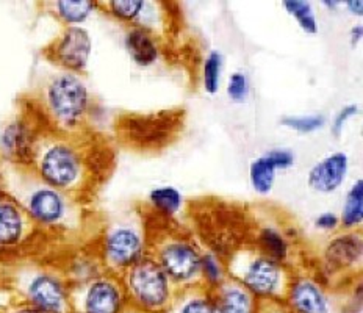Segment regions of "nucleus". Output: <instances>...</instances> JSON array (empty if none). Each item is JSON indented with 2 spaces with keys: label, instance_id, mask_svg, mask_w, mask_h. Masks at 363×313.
<instances>
[{
  "label": "nucleus",
  "instance_id": "4468645a",
  "mask_svg": "<svg viewBox=\"0 0 363 313\" xmlns=\"http://www.w3.org/2000/svg\"><path fill=\"white\" fill-rule=\"evenodd\" d=\"M294 155L286 149H272L267 154L255 158L251 165V183L257 193L268 194L276 180L277 170H286L293 166Z\"/></svg>",
  "mask_w": 363,
  "mask_h": 313
},
{
  "label": "nucleus",
  "instance_id": "b1692460",
  "mask_svg": "<svg viewBox=\"0 0 363 313\" xmlns=\"http://www.w3.org/2000/svg\"><path fill=\"white\" fill-rule=\"evenodd\" d=\"M169 313H218L215 300L207 295H191L180 300Z\"/></svg>",
  "mask_w": 363,
  "mask_h": 313
},
{
  "label": "nucleus",
  "instance_id": "0eeeda50",
  "mask_svg": "<svg viewBox=\"0 0 363 313\" xmlns=\"http://www.w3.org/2000/svg\"><path fill=\"white\" fill-rule=\"evenodd\" d=\"M124 305V288L108 276H97L72 290V310L80 313H123Z\"/></svg>",
  "mask_w": 363,
  "mask_h": 313
},
{
  "label": "nucleus",
  "instance_id": "f03ea898",
  "mask_svg": "<svg viewBox=\"0 0 363 313\" xmlns=\"http://www.w3.org/2000/svg\"><path fill=\"white\" fill-rule=\"evenodd\" d=\"M30 171L44 183L67 194L82 192L91 172L88 155L77 143L50 133L40 136Z\"/></svg>",
  "mask_w": 363,
  "mask_h": 313
},
{
  "label": "nucleus",
  "instance_id": "f257e3e1",
  "mask_svg": "<svg viewBox=\"0 0 363 313\" xmlns=\"http://www.w3.org/2000/svg\"><path fill=\"white\" fill-rule=\"evenodd\" d=\"M0 185L19 202L36 227L66 231L77 223L79 213L71 196L38 179L30 168L2 163Z\"/></svg>",
  "mask_w": 363,
  "mask_h": 313
},
{
  "label": "nucleus",
  "instance_id": "c756f323",
  "mask_svg": "<svg viewBox=\"0 0 363 313\" xmlns=\"http://www.w3.org/2000/svg\"><path fill=\"white\" fill-rule=\"evenodd\" d=\"M201 270L206 274V278L211 284H219L223 278V271H221V265L216 260L213 256H206L202 257L201 262Z\"/></svg>",
  "mask_w": 363,
  "mask_h": 313
},
{
  "label": "nucleus",
  "instance_id": "f704fd0d",
  "mask_svg": "<svg viewBox=\"0 0 363 313\" xmlns=\"http://www.w3.org/2000/svg\"><path fill=\"white\" fill-rule=\"evenodd\" d=\"M347 9H350V11L352 14H359V16H362L363 13V2L362 0H350V2L345 4Z\"/></svg>",
  "mask_w": 363,
  "mask_h": 313
},
{
  "label": "nucleus",
  "instance_id": "393cba45",
  "mask_svg": "<svg viewBox=\"0 0 363 313\" xmlns=\"http://www.w3.org/2000/svg\"><path fill=\"white\" fill-rule=\"evenodd\" d=\"M145 5L146 2H141V0H113V2H107L104 6L116 19L136 21L140 19Z\"/></svg>",
  "mask_w": 363,
  "mask_h": 313
},
{
  "label": "nucleus",
  "instance_id": "2eb2a0df",
  "mask_svg": "<svg viewBox=\"0 0 363 313\" xmlns=\"http://www.w3.org/2000/svg\"><path fill=\"white\" fill-rule=\"evenodd\" d=\"M289 307L293 313H330L329 301L313 280H296L289 290Z\"/></svg>",
  "mask_w": 363,
  "mask_h": 313
},
{
  "label": "nucleus",
  "instance_id": "e433bc0d",
  "mask_svg": "<svg viewBox=\"0 0 363 313\" xmlns=\"http://www.w3.org/2000/svg\"><path fill=\"white\" fill-rule=\"evenodd\" d=\"M69 313H80V312H77V310H71Z\"/></svg>",
  "mask_w": 363,
  "mask_h": 313
},
{
  "label": "nucleus",
  "instance_id": "ddd939ff",
  "mask_svg": "<svg viewBox=\"0 0 363 313\" xmlns=\"http://www.w3.org/2000/svg\"><path fill=\"white\" fill-rule=\"evenodd\" d=\"M347 168H350V160L343 152H335V154L328 155L310 170L307 179L308 187L318 193L335 192L343 183Z\"/></svg>",
  "mask_w": 363,
  "mask_h": 313
},
{
  "label": "nucleus",
  "instance_id": "423d86ee",
  "mask_svg": "<svg viewBox=\"0 0 363 313\" xmlns=\"http://www.w3.org/2000/svg\"><path fill=\"white\" fill-rule=\"evenodd\" d=\"M43 133L28 114H18L0 128V158L2 163L30 168L36 144Z\"/></svg>",
  "mask_w": 363,
  "mask_h": 313
},
{
  "label": "nucleus",
  "instance_id": "5701e85b",
  "mask_svg": "<svg viewBox=\"0 0 363 313\" xmlns=\"http://www.w3.org/2000/svg\"><path fill=\"white\" fill-rule=\"evenodd\" d=\"M285 10L289 11L291 16L298 21L301 28L307 33H316L318 24L312 5L308 2H301V0H290V2L284 4Z\"/></svg>",
  "mask_w": 363,
  "mask_h": 313
},
{
  "label": "nucleus",
  "instance_id": "c9c22d12",
  "mask_svg": "<svg viewBox=\"0 0 363 313\" xmlns=\"http://www.w3.org/2000/svg\"><path fill=\"white\" fill-rule=\"evenodd\" d=\"M362 35H363V27L360 24L355 26L351 30V41H352V44H357L362 40Z\"/></svg>",
  "mask_w": 363,
  "mask_h": 313
},
{
  "label": "nucleus",
  "instance_id": "6e6552de",
  "mask_svg": "<svg viewBox=\"0 0 363 313\" xmlns=\"http://www.w3.org/2000/svg\"><path fill=\"white\" fill-rule=\"evenodd\" d=\"M102 257L111 270H128L143 258V238L138 229L128 223L113 224L102 238Z\"/></svg>",
  "mask_w": 363,
  "mask_h": 313
},
{
  "label": "nucleus",
  "instance_id": "dca6fc26",
  "mask_svg": "<svg viewBox=\"0 0 363 313\" xmlns=\"http://www.w3.org/2000/svg\"><path fill=\"white\" fill-rule=\"evenodd\" d=\"M166 126L169 122L162 116H146V118H128L123 124V132L125 138L135 144H145V146H154L166 140L168 131Z\"/></svg>",
  "mask_w": 363,
  "mask_h": 313
},
{
  "label": "nucleus",
  "instance_id": "f3484780",
  "mask_svg": "<svg viewBox=\"0 0 363 313\" xmlns=\"http://www.w3.org/2000/svg\"><path fill=\"white\" fill-rule=\"evenodd\" d=\"M125 49L138 66H150L158 58V48L146 28L133 27L125 35Z\"/></svg>",
  "mask_w": 363,
  "mask_h": 313
},
{
  "label": "nucleus",
  "instance_id": "a878e982",
  "mask_svg": "<svg viewBox=\"0 0 363 313\" xmlns=\"http://www.w3.org/2000/svg\"><path fill=\"white\" fill-rule=\"evenodd\" d=\"M260 243L263 249L267 251L268 257L272 260H285L289 254V246L281 234H277L272 229H264L260 234Z\"/></svg>",
  "mask_w": 363,
  "mask_h": 313
},
{
  "label": "nucleus",
  "instance_id": "9d476101",
  "mask_svg": "<svg viewBox=\"0 0 363 313\" xmlns=\"http://www.w3.org/2000/svg\"><path fill=\"white\" fill-rule=\"evenodd\" d=\"M33 227L19 202L0 185V256L13 254L24 246Z\"/></svg>",
  "mask_w": 363,
  "mask_h": 313
},
{
  "label": "nucleus",
  "instance_id": "7ed1b4c3",
  "mask_svg": "<svg viewBox=\"0 0 363 313\" xmlns=\"http://www.w3.org/2000/svg\"><path fill=\"white\" fill-rule=\"evenodd\" d=\"M44 114L62 133L79 131L91 110V94L80 74L58 71L44 83Z\"/></svg>",
  "mask_w": 363,
  "mask_h": 313
},
{
  "label": "nucleus",
  "instance_id": "473e14b6",
  "mask_svg": "<svg viewBox=\"0 0 363 313\" xmlns=\"http://www.w3.org/2000/svg\"><path fill=\"white\" fill-rule=\"evenodd\" d=\"M315 226L318 229H323V231H332V229H335L338 226V218L334 213H323V215L316 218Z\"/></svg>",
  "mask_w": 363,
  "mask_h": 313
},
{
  "label": "nucleus",
  "instance_id": "f8f14e48",
  "mask_svg": "<svg viewBox=\"0 0 363 313\" xmlns=\"http://www.w3.org/2000/svg\"><path fill=\"white\" fill-rule=\"evenodd\" d=\"M202 257L190 243L171 241L164 244L160 251V266L166 276L177 280H191L201 271Z\"/></svg>",
  "mask_w": 363,
  "mask_h": 313
},
{
  "label": "nucleus",
  "instance_id": "72a5a7b5",
  "mask_svg": "<svg viewBox=\"0 0 363 313\" xmlns=\"http://www.w3.org/2000/svg\"><path fill=\"white\" fill-rule=\"evenodd\" d=\"M2 313H41V312L35 310L33 307H30V305H27L24 302H19V304L11 305V307L4 310Z\"/></svg>",
  "mask_w": 363,
  "mask_h": 313
},
{
  "label": "nucleus",
  "instance_id": "39448f33",
  "mask_svg": "<svg viewBox=\"0 0 363 313\" xmlns=\"http://www.w3.org/2000/svg\"><path fill=\"white\" fill-rule=\"evenodd\" d=\"M19 292L24 304L41 313H69L72 310V288L60 274L35 270L22 274Z\"/></svg>",
  "mask_w": 363,
  "mask_h": 313
},
{
  "label": "nucleus",
  "instance_id": "2f4dec72",
  "mask_svg": "<svg viewBox=\"0 0 363 313\" xmlns=\"http://www.w3.org/2000/svg\"><path fill=\"white\" fill-rule=\"evenodd\" d=\"M255 313H293L289 305L276 302V301H264L259 307H255Z\"/></svg>",
  "mask_w": 363,
  "mask_h": 313
},
{
  "label": "nucleus",
  "instance_id": "aec40b11",
  "mask_svg": "<svg viewBox=\"0 0 363 313\" xmlns=\"http://www.w3.org/2000/svg\"><path fill=\"white\" fill-rule=\"evenodd\" d=\"M362 257V240L357 235L338 236L329 244L328 258L334 266H350L357 263Z\"/></svg>",
  "mask_w": 363,
  "mask_h": 313
},
{
  "label": "nucleus",
  "instance_id": "c85d7f7f",
  "mask_svg": "<svg viewBox=\"0 0 363 313\" xmlns=\"http://www.w3.org/2000/svg\"><path fill=\"white\" fill-rule=\"evenodd\" d=\"M227 94L233 102H245L249 94V80L243 72H233L227 83Z\"/></svg>",
  "mask_w": 363,
  "mask_h": 313
},
{
  "label": "nucleus",
  "instance_id": "6ab92c4d",
  "mask_svg": "<svg viewBox=\"0 0 363 313\" xmlns=\"http://www.w3.org/2000/svg\"><path fill=\"white\" fill-rule=\"evenodd\" d=\"M218 313H255L251 293L238 284L224 285L215 300Z\"/></svg>",
  "mask_w": 363,
  "mask_h": 313
},
{
  "label": "nucleus",
  "instance_id": "412c9836",
  "mask_svg": "<svg viewBox=\"0 0 363 313\" xmlns=\"http://www.w3.org/2000/svg\"><path fill=\"white\" fill-rule=\"evenodd\" d=\"M363 219V180L359 179L347 192L342 221L346 227H355Z\"/></svg>",
  "mask_w": 363,
  "mask_h": 313
},
{
  "label": "nucleus",
  "instance_id": "1a4fd4ad",
  "mask_svg": "<svg viewBox=\"0 0 363 313\" xmlns=\"http://www.w3.org/2000/svg\"><path fill=\"white\" fill-rule=\"evenodd\" d=\"M91 52H93V40L86 28L65 27V30L48 49V57L63 71L80 74L86 70Z\"/></svg>",
  "mask_w": 363,
  "mask_h": 313
},
{
  "label": "nucleus",
  "instance_id": "20e7f679",
  "mask_svg": "<svg viewBox=\"0 0 363 313\" xmlns=\"http://www.w3.org/2000/svg\"><path fill=\"white\" fill-rule=\"evenodd\" d=\"M127 292L133 304L145 312L158 313L168 309L171 301L169 278L152 258H140L127 270Z\"/></svg>",
  "mask_w": 363,
  "mask_h": 313
},
{
  "label": "nucleus",
  "instance_id": "a211bd4d",
  "mask_svg": "<svg viewBox=\"0 0 363 313\" xmlns=\"http://www.w3.org/2000/svg\"><path fill=\"white\" fill-rule=\"evenodd\" d=\"M97 9L99 4L88 0H58L50 4L52 14H55L66 27H80Z\"/></svg>",
  "mask_w": 363,
  "mask_h": 313
},
{
  "label": "nucleus",
  "instance_id": "4be33fe9",
  "mask_svg": "<svg viewBox=\"0 0 363 313\" xmlns=\"http://www.w3.org/2000/svg\"><path fill=\"white\" fill-rule=\"evenodd\" d=\"M150 202L162 213L174 215L182 207V194L172 187H160L152 190V193H150Z\"/></svg>",
  "mask_w": 363,
  "mask_h": 313
},
{
  "label": "nucleus",
  "instance_id": "cd10ccee",
  "mask_svg": "<svg viewBox=\"0 0 363 313\" xmlns=\"http://www.w3.org/2000/svg\"><path fill=\"white\" fill-rule=\"evenodd\" d=\"M285 127L301 133H310L321 128L326 124V118L323 114H308V116H286L282 119Z\"/></svg>",
  "mask_w": 363,
  "mask_h": 313
},
{
  "label": "nucleus",
  "instance_id": "7c9ffc66",
  "mask_svg": "<svg viewBox=\"0 0 363 313\" xmlns=\"http://www.w3.org/2000/svg\"><path fill=\"white\" fill-rule=\"evenodd\" d=\"M357 113H359V109L355 105L343 106V109L337 113V116L334 119V124H332V133H334L335 136L342 135V131H343L346 122L350 121L352 116H355Z\"/></svg>",
  "mask_w": 363,
  "mask_h": 313
},
{
  "label": "nucleus",
  "instance_id": "9b49d317",
  "mask_svg": "<svg viewBox=\"0 0 363 313\" xmlns=\"http://www.w3.org/2000/svg\"><path fill=\"white\" fill-rule=\"evenodd\" d=\"M241 287L262 297H274L282 288V268L268 256H257L240 273Z\"/></svg>",
  "mask_w": 363,
  "mask_h": 313
},
{
  "label": "nucleus",
  "instance_id": "bb28decb",
  "mask_svg": "<svg viewBox=\"0 0 363 313\" xmlns=\"http://www.w3.org/2000/svg\"><path fill=\"white\" fill-rule=\"evenodd\" d=\"M221 67L223 57L218 52H210V55L206 58V65H203V87L210 94H215L219 88Z\"/></svg>",
  "mask_w": 363,
  "mask_h": 313
}]
</instances>
